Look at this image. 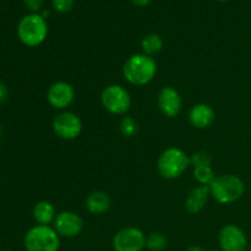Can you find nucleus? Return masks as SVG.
<instances>
[{
  "instance_id": "f3484780",
  "label": "nucleus",
  "mask_w": 251,
  "mask_h": 251,
  "mask_svg": "<svg viewBox=\"0 0 251 251\" xmlns=\"http://www.w3.org/2000/svg\"><path fill=\"white\" fill-rule=\"evenodd\" d=\"M141 48L144 50V54L149 56H153L158 54L163 48V39L159 34L150 33L144 37L141 41Z\"/></svg>"
},
{
  "instance_id": "2eb2a0df",
  "label": "nucleus",
  "mask_w": 251,
  "mask_h": 251,
  "mask_svg": "<svg viewBox=\"0 0 251 251\" xmlns=\"http://www.w3.org/2000/svg\"><path fill=\"white\" fill-rule=\"evenodd\" d=\"M110 206H112V200L104 191H92L86 199V208L92 215H103L109 211Z\"/></svg>"
},
{
  "instance_id": "a878e982",
  "label": "nucleus",
  "mask_w": 251,
  "mask_h": 251,
  "mask_svg": "<svg viewBox=\"0 0 251 251\" xmlns=\"http://www.w3.org/2000/svg\"><path fill=\"white\" fill-rule=\"evenodd\" d=\"M188 251H203V249H202V248L198 247V245H193V247L189 248Z\"/></svg>"
},
{
  "instance_id": "4be33fe9",
  "label": "nucleus",
  "mask_w": 251,
  "mask_h": 251,
  "mask_svg": "<svg viewBox=\"0 0 251 251\" xmlns=\"http://www.w3.org/2000/svg\"><path fill=\"white\" fill-rule=\"evenodd\" d=\"M53 7L60 14H66L73 10L74 0H53Z\"/></svg>"
},
{
  "instance_id": "6ab92c4d",
  "label": "nucleus",
  "mask_w": 251,
  "mask_h": 251,
  "mask_svg": "<svg viewBox=\"0 0 251 251\" xmlns=\"http://www.w3.org/2000/svg\"><path fill=\"white\" fill-rule=\"evenodd\" d=\"M167 247V238L162 233L153 232L146 237V248L150 251H163Z\"/></svg>"
},
{
  "instance_id": "4468645a",
  "label": "nucleus",
  "mask_w": 251,
  "mask_h": 251,
  "mask_svg": "<svg viewBox=\"0 0 251 251\" xmlns=\"http://www.w3.org/2000/svg\"><path fill=\"white\" fill-rule=\"evenodd\" d=\"M211 196L210 186H195L185 199V210L190 215H198L205 208L208 198Z\"/></svg>"
},
{
  "instance_id": "423d86ee",
  "label": "nucleus",
  "mask_w": 251,
  "mask_h": 251,
  "mask_svg": "<svg viewBox=\"0 0 251 251\" xmlns=\"http://www.w3.org/2000/svg\"><path fill=\"white\" fill-rule=\"evenodd\" d=\"M100 102L110 114L123 115L131 107V97L126 88L120 85H109L100 93Z\"/></svg>"
},
{
  "instance_id": "393cba45",
  "label": "nucleus",
  "mask_w": 251,
  "mask_h": 251,
  "mask_svg": "<svg viewBox=\"0 0 251 251\" xmlns=\"http://www.w3.org/2000/svg\"><path fill=\"white\" fill-rule=\"evenodd\" d=\"M151 1L152 0H132V2H134L135 5H137V6H146V5H149Z\"/></svg>"
},
{
  "instance_id": "20e7f679",
  "label": "nucleus",
  "mask_w": 251,
  "mask_h": 251,
  "mask_svg": "<svg viewBox=\"0 0 251 251\" xmlns=\"http://www.w3.org/2000/svg\"><path fill=\"white\" fill-rule=\"evenodd\" d=\"M189 166L190 157L185 153V151L178 147H168L159 154L157 159L158 173L168 180H173L183 176Z\"/></svg>"
},
{
  "instance_id": "c85d7f7f",
  "label": "nucleus",
  "mask_w": 251,
  "mask_h": 251,
  "mask_svg": "<svg viewBox=\"0 0 251 251\" xmlns=\"http://www.w3.org/2000/svg\"><path fill=\"white\" fill-rule=\"evenodd\" d=\"M0 136H1V131H0Z\"/></svg>"
},
{
  "instance_id": "f8f14e48",
  "label": "nucleus",
  "mask_w": 251,
  "mask_h": 251,
  "mask_svg": "<svg viewBox=\"0 0 251 251\" xmlns=\"http://www.w3.org/2000/svg\"><path fill=\"white\" fill-rule=\"evenodd\" d=\"M157 105L164 117L174 118L181 112L183 98L176 88L172 86H166L159 91L158 97H157Z\"/></svg>"
},
{
  "instance_id": "7ed1b4c3",
  "label": "nucleus",
  "mask_w": 251,
  "mask_h": 251,
  "mask_svg": "<svg viewBox=\"0 0 251 251\" xmlns=\"http://www.w3.org/2000/svg\"><path fill=\"white\" fill-rule=\"evenodd\" d=\"M48 36V25L39 14H29L22 17L17 25V37L26 47H38Z\"/></svg>"
},
{
  "instance_id": "1a4fd4ad",
  "label": "nucleus",
  "mask_w": 251,
  "mask_h": 251,
  "mask_svg": "<svg viewBox=\"0 0 251 251\" xmlns=\"http://www.w3.org/2000/svg\"><path fill=\"white\" fill-rule=\"evenodd\" d=\"M83 220L73 211H61L56 215L53 222V228L59 237L75 238L83 230Z\"/></svg>"
},
{
  "instance_id": "f257e3e1",
  "label": "nucleus",
  "mask_w": 251,
  "mask_h": 251,
  "mask_svg": "<svg viewBox=\"0 0 251 251\" xmlns=\"http://www.w3.org/2000/svg\"><path fill=\"white\" fill-rule=\"evenodd\" d=\"M157 63L146 54H134L125 61L123 75L134 86H146L156 77Z\"/></svg>"
},
{
  "instance_id": "39448f33",
  "label": "nucleus",
  "mask_w": 251,
  "mask_h": 251,
  "mask_svg": "<svg viewBox=\"0 0 251 251\" xmlns=\"http://www.w3.org/2000/svg\"><path fill=\"white\" fill-rule=\"evenodd\" d=\"M24 245L26 251H59L60 237L50 226L37 225L27 230Z\"/></svg>"
},
{
  "instance_id": "ddd939ff",
  "label": "nucleus",
  "mask_w": 251,
  "mask_h": 251,
  "mask_svg": "<svg viewBox=\"0 0 251 251\" xmlns=\"http://www.w3.org/2000/svg\"><path fill=\"white\" fill-rule=\"evenodd\" d=\"M216 119V112L206 103H198L189 112V122L196 129H207Z\"/></svg>"
},
{
  "instance_id": "5701e85b",
  "label": "nucleus",
  "mask_w": 251,
  "mask_h": 251,
  "mask_svg": "<svg viewBox=\"0 0 251 251\" xmlns=\"http://www.w3.org/2000/svg\"><path fill=\"white\" fill-rule=\"evenodd\" d=\"M24 1L31 11H39L43 6L44 0H24Z\"/></svg>"
},
{
  "instance_id": "0eeeda50",
  "label": "nucleus",
  "mask_w": 251,
  "mask_h": 251,
  "mask_svg": "<svg viewBox=\"0 0 251 251\" xmlns=\"http://www.w3.org/2000/svg\"><path fill=\"white\" fill-rule=\"evenodd\" d=\"M51 127L56 136L70 141L77 139L82 132V120L75 113L64 110L55 115L51 123Z\"/></svg>"
},
{
  "instance_id": "a211bd4d",
  "label": "nucleus",
  "mask_w": 251,
  "mask_h": 251,
  "mask_svg": "<svg viewBox=\"0 0 251 251\" xmlns=\"http://www.w3.org/2000/svg\"><path fill=\"white\" fill-rule=\"evenodd\" d=\"M194 178L200 185L210 186L216 179V174L213 172L212 167H198V168H194Z\"/></svg>"
},
{
  "instance_id": "b1692460",
  "label": "nucleus",
  "mask_w": 251,
  "mask_h": 251,
  "mask_svg": "<svg viewBox=\"0 0 251 251\" xmlns=\"http://www.w3.org/2000/svg\"><path fill=\"white\" fill-rule=\"evenodd\" d=\"M7 93H9V91H7L6 86H5L4 83L0 82V103H2L5 100H6Z\"/></svg>"
},
{
  "instance_id": "412c9836",
  "label": "nucleus",
  "mask_w": 251,
  "mask_h": 251,
  "mask_svg": "<svg viewBox=\"0 0 251 251\" xmlns=\"http://www.w3.org/2000/svg\"><path fill=\"white\" fill-rule=\"evenodd\" d=\"M120 130L126 137H132L137 134V124L131 117H124L120 123Z\"/></svg>"
},
{
  "instance_id": "f03ea898",
  "label": "nucleus",
  "mask_w": 251,
  "mask_h": 251,
  "mask_svg": "<svg viewBox=\"0 0 251 251\" xmlns=\"http://www.w3.org/2000/svg\"><path fill=\"white\" fill-rule=\"evenodd\" d=\"M245 183L240 176L234 174H223L216 176L210 185L211 198L221 205H230L243 198Z\"/></svg>"
},
{
  "instance_id": "9d476101",
  "label": "nucleus",
  "mask_w": 251,
  "mask_h": 251,
  "mask_svg": "<svg viewBox=\"0 0 251 251\" xmlns=\"http://www.w3.org/2000/svg\"><path fill=\"white\" fill-rule=\"evenodd\" d=\"M218 243L221 251H245L248 248L247 234L235 225H227L220 230Z\"/></svg>"
},
{
  "instance_id": "bb28decb",
  "label": "nucleus",
  "mask_w": 251,
  "mask_h": 251,
  "mask_svg": "<svg viewBox=\"0 0 251 251\" xmlns=\"http://www.w3.org/2000/svg\"><path fill=\"white\" fill-rule=\"evenodd\" d=\"M220 1H227V0H220Z\"/></svg>"
},
{
  "instance_id": "cd10ccee",
  "label": "nucleus",
  "mask_w": 251,
  "mask_h": 251,
  "mask_svg": "<svg viewBox=\"0 0 251 251\" xmlns=\"http://www.w3.org/2000/svg\"><path fill=\"white\" fill-rule=\"evenodd\" d=\"M210 251H221V250H210Z\"/></svg>"
},
{
  "instance_id": "9b49d317",
  "label": "nucleus",
  "mask_w": 251,
  "mask_h": 251,
  "mask_svg": "<svg viewBox=\"0 0 251 251\" xmlns=\"http://www.w3.org/2000/svg\"><path fill=\"white\" fill-rule=\"evenodd\" d=\"M75 100V90L73 86L66 81H56L47 92V100L53 108L64 110L71 105Z\"/></svg>"
},
{
  "instance_id": "dca6fc26",
  "label": "nucleus",
  "mask_w": 251,
  "mask_h": 251,
  "mask_svg": "<svg viewBox=\"0 0 251 251\" xmlns=\"http://www.w3.org/2000/svg\"><path fill=\"white\" fill-rule=\"evenodd\" d=\"M33 215L34 221L41 226H49L50 223L54 222L56 217V210L51 202L47 200L38 201L33 207Z\"/></svg>"
},
{
  "instance_id": "aec40b11",
  "label": "nucleus",
  "mask_w": 251,
  "mask_h": 251,
  "mask_svg": "<svg viewBox=\"0 0 251 251\" xmlns=\"http://www.w3.org/2000/svg\"><path fill=\"white\" fill-rule=\"evenodd\" d=\"M212 164V156L206 151H198L190 156V166L194 168L198 167H205Z\"/></svg>"
},
{
  "instance_id": "6e6552de",
  "label": "nucleus",
  "mask_w": 251,
  "mask_h": 251,
  "mask_svg": "<svg viewBox=\"0 0 251 251\" xmlns=\"http://www.w3.org/2000/svg\"><path fill=\"white\" fill-rule=\"evenodd\" d=\"M146 247V235L136 227H125L113 238L114 251H142Z\"/></svg>"
},
{
  "instance_id": "c756f323",
  "label": "nucleus",
  "mask_w": 251,
  "mask_h": 251,
  "mask_svg": "<svg viewBox=\"0 0 251 251\" xmlns=\"http://www.w3.org/2000/svg\"><path fill=\"white\" fill-rule=\"evenodd\" d=\"M250 250H251V244H250Z\"/></svg>"
}]
</instances>
